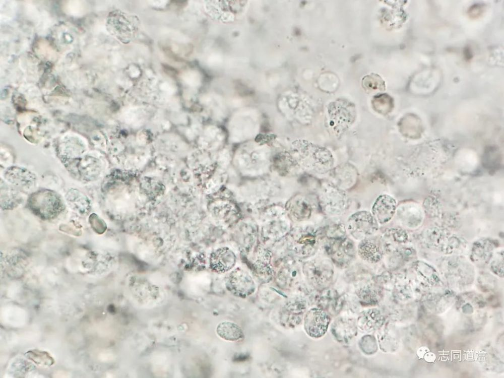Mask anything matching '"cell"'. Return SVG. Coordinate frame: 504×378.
<instances>
[{
	"label": "cell",
	"instance_id": "cell-1",
	"mask_svg": "<svg viewBox=\"0 0 504 378\" xmlns=\"http://www.w3.org/2000/svg\"><path fill=\"white\" fill-rule=\"evenodd\" d=\"M27 206L35 215L43 220L55 219L65 209L60 196L47 189L40 190L32 194L28 199Z\"/></svg>",
	"mask_w": 504,
	"mask_h": 378
},
{
	"label": "cell",
	"instance_id": "cell-2",
	"mask_svg": "<svg viewBox=\"0 0 504 378\" xmlns=\"http://www.w3.org/2000/svg\"><path fill=\"white\" fill-rule=\"evenodd\" d=\"M303 272L308 282L316 288L324 290L331 284L334 269L331 261L316 259L306 262Z\"/></svg>",
	"mask_w": 504,
	"mask_h": 378
},
{
	"label": "cell",
	"instance_id": "cell-3",
	"mask_svg": "<svg viewBox=\"0 0 504 378\" xmlns=\"http://www.w3.org/2000/svg\"><path fill=\"white\" fill-rule=\"evenodd\" d=\"M324 248L332 262L340 267L349 265L356 254L353 241L346 237L339 239L327 238Z\"/></svg>",
	"mask_w": 504,
	"mask_h": 378
},
{
	"label": "cell",
	"instance_id": "cell-4",
	"mask_svg": "<svg viewBox=\"0 0 504 378\" xmlns=\"http://www.w3.org/2000/svg\"><path fill=\"white\" fill-rule=\"evenodd\" d=\"M323 236V230L321 232L312 227L301 228L295 231L293 240L295 253L303 258L313 255L318 250Z\"/></svg>",
	"mask_w": 504,
	"mask_h": 378
},
{
	"label": "cell",
	"instance_id": "cell-5",
	"mask_svg": "<svg viewBox=\"0 0 504 378\" xmlns=\"http://www.w3.org/2000/svg\"><path fill=\"white\" fill-rule=\"evenodd\" d=\"M346 228L354 238L361 240L370 236L378 229V223L371 213L365 211H358L348 218Z\"/></svg>",
	"mask_w": 504,
	"mask_h": 378
},
{
	"label": "cell",
	"instance_id": "cell-6",
	"mask_svg": "<svg viewBox=\"0 0 504 378\" xmlns=\"http://www.w3.org/2000/svg\"><path fill=\"white\" fill-rule=\"evenodd\" d=\"M67 168L74 178L83 181H91L99 174L97 162L94 158L84 156L81 157L63 158Z\"/></svg>",
	"mask_w": 504,
	"mask_h": 378
},
{
	"label": "cell",
	"instance_id": "cell-7",
	"mask_svg": "<svg viewBox=\"0 0 504 378\" xmlns=\"http://www.w3.org/2000/svg\"><path fill=\"white\" fill-rule=\"evenodd\" d=\"M226 288L234 295L245 298L253 294L256 289L254 281L247 272L237 268L228 276Z\"/></svg>",
	"mask_w": 504,
	"mask_h": 378
},
{
	"label": "cell",
	"instance_id": "cell-8",
	"mask_svg": "<svg viewBox=\"0 0 504 378\" xmlns=\"http://www.w3.org/2000/svg\"><path fill=\"white\" fill-rule=\"evenodd\" d=\"M304 327L310 337L318 338L325 335L330 322L328 314L321 308H312L306 314Z\"/></svg>",
	"mask_w": 504,
	"mask_h": 378
},
{
	"label": "cell",
	"instance_id": "cell-9",
	"mask_svg": "<svg viewBox=\"0 0 504 378\" xmlns=\"http://www.w3.org/2000/svg\"><path fill=\"white\" fill-rule=\"evenodd\" d=\"M320 207L328 215L338 216L347 209L348 202L345 194L334 187L324 192L320 200Z\"/></svg>",
	"mask_w": 504,
	"mask_h": 378
},
{
	"label": "cell",
	"instance_id": "cell-10",
	"mask_svg": "<svg viewBox=\"0 0 504 378\" xmlns=\"http://www.w3.org/2000/svg\"><path fill=\"white\" fill-rule=\"evenodd\" d=\"M4 177L13 186L21 190L29 191L36 184V175L27 169L17 166L9 167Z\"/></svg>",
	"mask_w": 504,
	"mask_h": 378
},
{
	"label": "cell",
	"instance_id": "cell-11",
	"mask_svg": "<svg viewBox=\"0 0 504 378\" xmlns=\"http://www.w3.org/2000/svg\"><path fill=\"white\" fill-rule=\"evenodd\" d=\"M395 200L388 195L380 196L374 202L371 209V214L381 224L386 223L394 216L396 210Z\"/></svg>",
	"mask_w": 504,
	"mask_h": 378
},
{
	"label": "cell",
	"instance_id": "cell-12",
	"mask_svg": "<svg viewBox=\"0 0 504 378\" xmlns=\"http://www.w3.org/2000/svg\"><path fill=\"white\" fill-rule=\"evenodd\" d=\"M357 251L358 255L362 260L371 263L380 261L383 255L381 241L377 238L371 236L360 241Z\"/></svg>",
	"mask_w": 504,
	"mask_h": 378
},
{
	"label": "cell",
	"instance_id": "cell-13",
	"mask_svg": "<svg viewBox=\"0 0 504 378\" xmlns=\"http://www.w3.org/2000/svg\"><path fill=\"white\" fill-rule=\"evenodd\" d=\"M236 262V257L233 251L228 247H222L211 255L210 266L218 273H224L231 269Z\"/></svg>",
	"mask_w": 504,
	"mask_h": 378
},
{
	"label": "cell",
	"instance_id": "cell-14",
	"mask_svg": "<svg viewBox=\"0 0 504 378\" xmlns=\"http://www.w3.org/2000/svg\"><path fill=\"white\" fill-rule=\"evenodd\" d=\"M316 204L311 199L303 196L297 197L290 203L289 212L294 220L304 221L311 217Z\"/></svg>",
	"mask_w": 504,
	"mask_h": 378
},
{
	"label": "cell",
	"instance_id": "cell-15",
	"mask_svg": "<svg viewBox=\"0 0 504 378\" xmlns=\"http://www.w3.org/2000/svg\"><path fill=\"white\" fill-rule=\"evenodd\" d=\"M66 199L70 207L82 216L88 215L91 211V203L88 198L76 188L70 189L66 194Z\"/></svg>",
	"mask_w": 504,
	"mask_h": 378
},
{
	"label": "cell",
	"instance_id": "cell-16",
	"mask_svg": "<svg viewBox=\"0 0 504 378\" xmlns=\"http://www.w3.org/2000/svg\"><path fill=\"white\" fill-rule=\"evenodd\" d=\"M23 199L15 188L4 183L1 186V207L4 210H11L18 207Z\"/></svg>",
	"mask_w": 504,
	"mask_h": 378
},
{
	"label": "cell",
	"instance_id": "cell-17",
	"mask_svg": "<svg viewBox=\"0 0 504 378\" xmlns=\"http://www.w3.org/2000/svg\"><path fill=\"white\" fill-rule=\"evenodd\" d=\"M218 335L229 341H236L243 338L241 328L236 324L231 322H222L216 328Z\"/></svg>",
	"mask_w": 504,
	"mask_h": 378
},
{
	"label": "cell",
	"instance_id": "cell-18",
	"mask_svg": "<svg viewBox=\"0 0 504 378\" xmlns=\"http://www.w3.org/2000/svg\"><path fill=\"white\" fill-rule=\"evenodd\" d=\"M383 318L379 311L370 309L362 314L359 318L358 326L367 332L373 331L381 326Z\"/></svg>",
	"mask_w": 504,
	"mask_h": 378
},
{
	"label": "cell",
	"instance_id": "cell-19",
	"mask_svg": "<svg viewBox=\"0 0 504 378\" xmlns=\"http://www.w3.org/2000/svg\"><path fill=\"white\" fill-rule=\"evenodd\" d=\"M323 234L330 239H339L345 237L346 229L341 223H335L323 230Z\"/></svg>",
	"mask_w": 504,
	"mask_h": 378
}]
</instances>
